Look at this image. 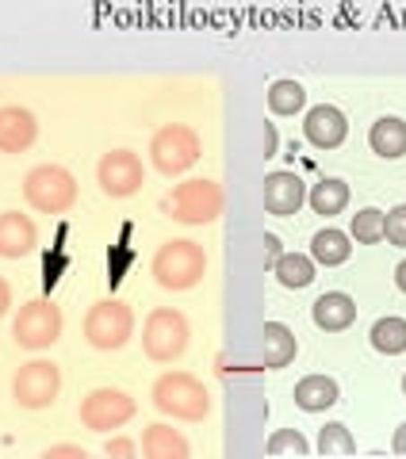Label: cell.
Listing matches in <instances>:
<instances>
[{
  "label": "cell",
  "instance_id": "cell-36",
  "mask_svg": "<svg viewBox=\"0 0 406 459\" xmlns=\"http://www.w3.org/2000/svg\"><path fill=\"white\" fill-rule=\"evenodd\" d=\"M402 394H406V376H402Z\"/></svg>",
  "mask_w": 406,
  "mask_h": 459
},
{
  "label": "cell",
  "instance_id": "cell-18",
  "mask_svg": "<svg viewBox=\"0 0 406 459\" xmlns=\"http://www.w3.org/2000/svg\"><path fill=\"white\" fill-rule=\"evenodd\" d=\"M368 146H372V153L395 161V157L406 153V123L399 119V115H384V119H375L372 131H368Z\"/></svg>",
  "mask_w": 406,
  "mask_h": 459
},
{
  "label": "cell",
  "instance_id": "cell-15",
  "mask_svg": "<svg viewBox=\"0 0 406 459\" xmlns=\"http://www.w3.org/2000/svg\"><path fill=\"white\" fill-rule=\"evenodd\" d=\"M311 318L318 329H326V333H341V329H349L357 322V303L345 291H326L314 299Z\"/></svg>",
  "mask_w": 406,
  "mask_h": 459
},
{
  "label": "cell",
  "instance_id": "cell-32",
  "mask_svg": "<svg viewBox=\"0 0 406 459\" xmlns=\"http://www.w3.org/2000/svg\"><path fill=\"white\" fill-rule=\"evenodd\" d=\"M57 455H66V459H84V448H74V444H62V448H47V459H57Z\"/></svg>",
  "mask_w": 406,
  "mask_h": 459
},
{
  "label": "cell",
  "instance_id": "cell-17",
  "mask_svg": "<svg viewBox=\"0 0 406 459\" xmlns=\"http://www.w3.org/2000/svg\"><path fill=\"white\" fill-rule=\"evenodd\" d=\"M296 352L299 341L292 329L284 322H265V329H260V360H265V368H287L296 360Z\"/></svg>",
  "mask_w": 406,
  "mask_h": 459
},
{
  "label": "cell",
  "instance_id": "cell-29",
  "mask_svg": "<svg viewBox=\"0 0 406 459\" xmlns=\"http://www.w3.org/2000/svg\"><path fill=\"white\" fill-rule=\"evenodd\" d=\"M384 238L391 241V246H402L406 249V204L391 207L384 214Z\"/></svg>",
  "mask_w": 406,
  "mask_h": 459
},
{
  "label": "cell",
  "instance_id": "cell-4",
  "mask_svg": "<svg viewBox=\"0 0 406 459\" xmlns=\"http://www.w3.org/2000/svg\"><path fill=\"white\" fill-rule=\"evenodd\" d=\"M23 195L42 214H62L77 204V180L62 165H35L23 180Z\"/></svg>",
  "mask_w": 406,
  "mask_h": 459
},
{
  "label": "cell",
  "instance_id": "cell-22",
  "mask_svg": "<svg viewBox=\"0 0 406 459\" xmlns=\"http://www.w3.org/2000/svg\"><path fill=\"white\" fill-rule=\"evenodd\" d=\"M307 204L314 207V214H341L345 211V204H349V184L345 180H333V177H326V180H318L314 188L307 192Z\"/></svg>",
  "mask_w": 406,
  "mask_h": 459
},
{
  "label": "cell",
  "instance_id": "cell-35",
  "mask_svg": "<svg viewBox=\"0 0 406 459\" xmlns=\"http://www.w3.org/2000/svg\"><path fill=\"white\" fill-rule=\"evenodd\" d=\"M395 283H399V291L406 295V261H399V268H395Z\"/></svg>",
  "mask_w": 406,
  "mask_h": 459
},
{
  "label": "cell",
  "instance_id": "cell-7",
  "mask_svg": "<svg viewBox=\"0 0 406 459\" xmlns=\"http://www.w3.org/2000/svg\"><path fill=\"white\" fill-rule=\"evenodd\" d=\"M150 157H154V165L162 169L165 177H177V172H184V169L196 165V157H199V138H196L192 126L169 123V126H162V131L154 134Z\"/></svg>",
  "mask_w": 406,
  "mask_h": 459
},
{
  "label": "cell",
  "instance_id": "cell-34",
  "mask_svg": "<svg viewBox=\"0 0 406 459\" xmlns=\"http://www.w3.org/2000/svg\"><path fill=\"white\" fill-rule=\"evenodd\" d=\"M12 307V291H8V283L0 280V318H4V310Z\"/></svg>",
  "mask_w": 406,
  "mask_h": 459
},
{
  "label": "cell",
  "instance_id": "cell-12",
  "mask_svg": "<svg viewBox=\"0 0 406 459\" xmlns=\"http://www.w3.org/2000/svg\"><path fill=\"white\" fill-rule=\"evenodd\" d=\"M303 134H307V142L318 150H338L345 134H349V123H345V115L333 104H318L307 111V119H303Z\"/></svg>",
  "mask_w": 406,
  "mask_h": 459
},
{
  "label": "cell",
  "instance_id": "cell-20",
  "mask_svg": "<svg viewBox=\"0 0 406 459\" xmlns=\"http://www.w3.org/2000/svg\"><path fill=\"white\" fill-rule=\"evenodd\" d=\"M349 253H353L349 234H341V230H333V226L318 230V234L311 238V256H314V264H326V268L345 264V261H349Z\"/></svg>",
  "mask_w": 406,
  "mask_h": 459
},
{
  "label": "cell",
  "instance_id": "cell-13",
  "mask_svg": "<svg viewBox=\"0 0 406 459\" xmlns=\"http://www.w3.org/2000/svg\"><path fill=\"white\" fill-rule=\"evenodd\" d=\"M35 246H39V230L27 214H20V211L0 214V256L20 261V256H27Z\"/></svg>",
  "mask_w": 406,
  "mask_h": 459
},
{
  "label": "cell",
  "instance_id": "cell-3",
  "mask_svg": "<svg viewBox=\"0 0 406 459\" xmlns=\"http://www.w3.org/2000/svg\"><path fill=\"white\" fill-rule=\"evenodd\" d=\"M203 268H207V256H203L196 241H169L154 256V280L165 291H188V287H196L203 280Z\"/></svg>",
  "mask_w": 406,
  "mask_h": 459
},
{
  "label": "cell",
  "instance_id": "cell-24",
  "mask_svg": "<svg viewBox=\"0 0 406 459\" xmlns=\"http://www.w3.org/2000/svg\"><path fill=\"white\" fill-rule=\"evenodd\" d=\"M372 349L384 352V356H399L406 352V318H395V314H387L372 325Z\"/></svg>",
  "mask_w": 406,
  "mask_h": 459
},
{
  "label": "cell",
  "instance_id": "cell-1",
  "mask_svg": "<svg viewBox=\"0 0 406 459\" xmlns=\"http://www.w3.org/2000/svg\"><path fill=\"white\" fill-rule=\"evenodd\" d=\"M154 406L177 421H203L211 413V398H207V386L196 376H188V371H165L154 383Z\"/></svg>",
  "mask_w": 406,
  "mask_h": 459
},
{
  "label": "cell",
  "instance_id": "cell-19",
  "mask_svg": "<svg viewBox=\"0 0 406 459\" xmlns=\"http://www.w3.org/2000/svg\"><path fill=\"white\" fill-rule=\"evenodd\" d=\"M338 402V383L330 376H307L296 383V406L307 410V413H318V410H330Z\"/></svg>",
  "mask_w": 406,
  "mask_h": 459
},
{
  "label": "cell",
  "instance_id": "cell-8",
  "mask_svg": "<svg viewBox=\"0 0 406 459\" xmlns=\"http://www.w3.org/2000/svg\"><path fill=\"white\" fill-rule=\"evenodd\" d=\"M62 391V371H57L54 360H31L16 371V379H12V398L20 402L23 410H42L50 406Z\"/></svg>",
  "mask_w": 406,
  "mask_h": 459
},
{
  "label": "cell",
  "instance_id": "cell-9",
  "mask_svg": "<svg viewBox=\"0 0 406 459\" xmlns=\"http://www.w3.org/2000/svg\"><path fill=\"white\" fill-rule=\"evenodd\" d=\"M12 337H16L23 349H50V344L62 337V310H57L50 299H35L20 310L16 325H12Z\"/></svg>",
  "mask_w": 406,
  "mask_h": 459
},
{
  "label": "cell",
  "instance_id": "cell-33",
  "mask_svg": "<svg viewBox=\"0 0 406 459\" xmlns=\"http://www.w3.org/2000/svg\"><path fill=\"white\" fill-rule=\"evenodd\" d=\"M391 448H395L399 455H406V421L395 429V440H391Z\"/></svg>",
  "mask_w": 406,
  "mask_h": 459
},
{
  "label": "cell",
  "instance_id": "cell-11",
  "mask_svg": "<svg viewBox=\"0 0 406 459\" xmlns=\"http://www.w3.org/2000/svg\"><path fill=\"white\" fill-rule=\"evenodd\" d=\"M142 177H146V169H142L138 153H130V150H111V153H104V161L96 165L100 188H104V195H111V199L135 195L142 188Z\"/></svg>",
  "mask_w": 406,
  "mask_h": 459
},
{
  "label": "cell",
  "instance_id": "cell-27",
  "mask_svg": "<svg viewBox=\"0 0 406 459\" xmlns=\"http://www.w3.org/2000/svg\"><path fill=\"white\" fill-rule=\"evenodd\" d=\"M318 452L322 455H353L357 452V440H353V433L345 425H326L322 433H318Z\"/></svg>",
  "mask_w": 406,
  "mask_h": 459
},
{
  "label": "cell",
  "instance_id": "cell-5",
  "mask_svg": "<svg viewBox=\"0 0 406 459\" xmlns=\"http://www.w3.org/2000/svg\"><path fill=\"white\" fill-rule=\"evenodd\" d=\"M142 349H146L150 360L157 364H172L181 360L184 349H188V322L181 310H169V307H157L146 325H142Z\"/></svg>",
  "mask_w": 406,
  "mask_h": 459
},
{
  "label": "cell",
  "instance_id": "cell-25",
  "mask_svg": "<svg viewBox=\"0 0 406 459\" xmlns=\"http://www.w3.org/2000/svg\"><path fill=\"white\" fill-rule=\"evenodd\" d=\"M269 111L272 115H296L303 111V104H307V92H303V84L299 81H272V89H269Z\"/></svg>",
  "mask_w": 406,
  "mask_h": 459
},
{
  "label": "cell",
  "instance_id": "cell-30",
  "mask_svg": "<svg viewBox=\"0 0 406 459\" xmlns=\"http://www.w3.org/2000/svg\"><path fill=\"white\" fill-rule=\"evenodd\" d=\"M104 452H108V455H115V459H130L138 448H135L130 440H108V448H104Z\"/></svg>",
  "mask_w": 406,
  "mask_h": 459
},
{
  "label": "cell",
  "instance_id": "cell-10",
  "mask_svg": "<svg viewBox=\"0 0 406 459\" xmlns=\"http://www.w3.org/2000/svg\"><path fill=\"white\" fill-rule=\"evenodd\" d=\"M135 418V398L115 391V386H100L89 398L81 402V425L93 429V433H108V429H119Z\"/></svg>",
  "mask_w": 406,
  "mask_h": 459
},
{
  "label": "cell",
  "instance_id": "cell-31",
  "mask_svg": "<svg viewBox=\"0 0 406 459\" xmlns=\"http://www.w3.org/2000/svg\"><path fill=\"white\" fill-rule=\"evenodd\" d=\"M260 246H265V264L272 268L280 261V238H272V234H265V241H260Z\"/></svg>",
  "mask_w": 406,
  "mask_h": 459
},
{
  "label": "cell",
  "instance_id": "cell-23",
  "mask_svg": "<svg viewBox=\"0 0 406 459\" xmlns=\"http://www.w3.org/2000/svg\"><path fill=\"white\" fill-rule=\"evenodd\" d=\"M272 272H277V280L284 287H292V291H299V287H311L314 283V256H303V253H280V261L272 264Z\"/></svg>",
  "mask_w": 406,
  "mask_h": 459
},
{
  "label": "cell",
  "instance_id": "cell-6",
  "mask_svg": "<svg viewBox=\"0 0 406 459\" xmlns=\"http://www.w3.org/2000/svg\"><path fill=\"white\" fill-rule=\"evenodd\" d=\"M135 333V314H130L127 303L119 299H104V303H96L89 310V318H84V337H89L93 349L100 352H115L123 349Z\"/></svg>",
  "mask_w": 406,
  "mask_h": 459
},
{
  "label": "cell",
  "instance_id": "cell-14",
  "mask_svg": "<svg viewBox=\"0 0 406 459\" xmlns=\"http://www.w3.org/2000/svg\"><path fill=\"white\" fill-rule=\"evenodd\" d=\"M260 195H265L269 214H296L303 207V199H307V188H303V180L296 172H269Z\"/></svg>",
  "mask_w": 406,
  "mask_h": 459
},
{
  "label": "cell",
  "instance_id": "cell-21",
  "mask_svg": "<svg viewBox=\"0 0 406 459\" xmlns=\"http://www.w3.org/2000/svg\"><path fill=\"white\" fill-rule=\"evenodd\" d=\"M142 452L150 459H188V440L169 425H150L142 437Z\"/></svg>",
  "mask_w": 406,
  "mask_h": 459
},
{
  "label": "cell",
  "instance_id": "cell-26",
  "mask_svg": "<svg viewBox=\"0 0 406 459\" xmlns=\"http://www.w3.org/2000/svg\"><path fill=\"white\" fill-rule=\"evenodd\" d=\"M349 234L360 241V246H375V241H384V211H375V207L357 211Z\"/></svg>",
  "mask_w": 406,
  "mask_h": 459
},
{
  "label": "cell",
  "instance_id": "cell-2",
  "mask_svg": "<svg viewBox=\"0 0 406 459\" xmlns=\"http://www.w3.org/2000/svg\"><path fill=\"white\" fill-rule=\"evenodd\" d=\"M162 207L184 226L215 222L223 211V188L215 180H184L162 199Z\"/></svg>",
  "mask_w": 406,
  "mask_h": 459
},
{
  "label": "cell",
  "instance_id": "cell-16",
  "mask_svg": "<svg viewBox=\"0 0 406 459\" xmlns=\"http://www.w3.org/2000/svg\"><path fill=\"white\" fill-rule=\"evenodd\" d=\"M39 123L27 108H0V150L4 153H23L35 142Z\"/></svg>",
  "mask_w": 406,
  "mask_h": 459
},
{
  "label": "cell",
  "instance_id": "cell-28",
  "mask_svg": "<svg viewBox=\"0 0 406 459\" xmlns=\"http://www.w3.org/2000/svg\"><path fill=\"white\" fill-rule=\"evenodd\" d=\"M265 452H269V455H284V452L307 455V452H311V444L303 440V433H299V429H280V433H272V437H269Z\"/></svg>",
  "mask_w": 406,
  "mask_h": 459
}]
</instances>
